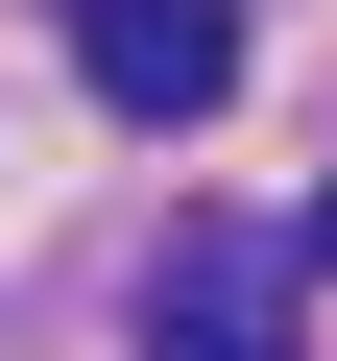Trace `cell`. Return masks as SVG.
Returning <instances> with one entry per match:
<instances>
[{"label":"cell","instance_id":"obj_1","mask_svg":"<svg viewBox=\"0 0 337 361\" xmlns=\"http://www.w3.org/2000/svg\"><path fill=\"white\" fill-rule=\"evenodd\" d=\"M289 241H241V217H193V241H168L145 265V361H289Z\"/></svg>","mask_w":337,"mask_h":361},{"label":"cell","instance_id":"obj_2","mask_svg":"<svg viewBox=\"0 0 337 361\" xmlns=\"http://www.w3.org/2000/svg\"><path fill=\"white\" fill-rule=\"evenodd\" d=\"M73 73L121 121H217L241 97V0H73Z\"/></svg>","mask_w":337,"mask_h":361},{"label":"cell","instance_id":"obj_3","mask_svg":"<svg viewBox=\"0 0 337 361\" xmlns=\"http://www.w3.org/2000/svg\"><path fill=\"white\" fill-rule=\"evenodd\" d=\"M289 265H337V193H313V217H289Z\"/></svg>","mask_w":337,"mask_h":361}]
</instances>
